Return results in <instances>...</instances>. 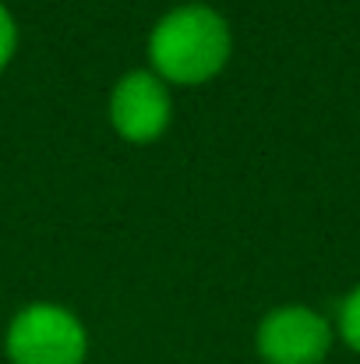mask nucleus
Segmentation results:
<instances>
[{
  "label": "nucleus",
  "instance_id": "1",
  "mask_svg": "<svg viewBox=\"0 0 360 364\" xmlns=\"http://www.w3.org/2000/svg\"><path fill=\"white\" fill-rule=\"evenodd\" d=\"M148 57L159 78H170L177 85L209 82L230 57V25L205 4H184L156 25Z\"/></svg>",
  "mask_w": 360,
  "mask_h": 364
},
{
  "label": "nucleus",
  "instance_id": "2",
  "mask_svg": "<svg viewBox=\"0 0 360 364\" xmlns=\"http://www.w3.org/2000/svg\"><path fill=\"white\" fill-rule=\"evenodd\" d=\"M89 350L82 322L57 304H28L7 329L11 364H82Z\"/></svg>",
  "mask_w": 360,
  "mask_h": 364
},
{
  "label": "nucleus",
  "instance_id": "3",
  "mask_svg": "<svg viewBox=\"0 0 360 364\" xmlns=\"http://www.w3.org/2000/svg\"><path fill=\"white\" fill-rule=\"evenodd\" d=\"M332 347V326L300 304L276 308L258 326V354L268 364H318Z\"/></svg>",
  "mask_w": 360,
  "mask_h": 364
},
{
  "label": "nucleus",
  "instance_id": "4",
  "mask_svg": "<svg viewBox=\"0 0 360 364\" xmlns=\"http://www.w3.org/2000/svg\"><path fill=\"white\" fill-rule=\"evenodd\" d=\"M110 121L127 141H152L170 124V92L156 71L124 75L110 96Z\"/></svg>",
  "mask_w": 360,
  "mask_h": 364
},
{
  "label": "nucleus",
  "instance_id": "5",
  "mask_svg": "<svg viewBox=\"0 0 360 364\" xmlns=\"http://www.w3.org/2000/svg\"><path fill=\"white\" fill-rule=\"evenodd\" d=\"M339 333L343 340L360 354V287H354L339 308Z\"/></svg>",
  "mask_w": 360,
  "mask_h": 364
},
{
  "label": "nucleus",
  "instance_id": "6",
  "mask_svg": "<svg viewBox=\"0 0 360 364\" xmlns=\"http://www.w3.org/2000/svg\"><path fill=\"white\" fill-rule=\"evenodd\" d=\"M14 43H18L14 18H11V11L0 4V71L7 68V60H11V53H14Z\"/></svg>",
  "mask_w": 360,
  "mask_h": 364
}]
</instances>
